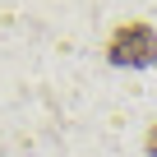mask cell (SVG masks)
I'll return each instance as SVG.
<instances>
[{"label":"cell","mask_w":157,"mask_h":157,"mask_svg":"<svg viewBox=\"0 0 157 157\" xmlns=\"http://www.w3.org/2000/svg\"><path fill=\"white\" fill-rule=\"evenodd\" d=\"M106 60L111 65H125V69H143V65H157V33L139 19L120 23L111 37H106Z\"/></svg>","instance_id":"obj_1"},{"label":"cell","mask_w":157,"mask_h":157,"mask_svg":"<svg viewBox=\"0 0 157 157\" xmlns=\"http://www.w3.org/2000/svg\"><path fill=\"white\" fill-rule=\"evenodd\" d=\"M148 152H152V157H157V125H152V129H148Z\"/></svg>","instance_id":"obj_2"}]
</instances>
